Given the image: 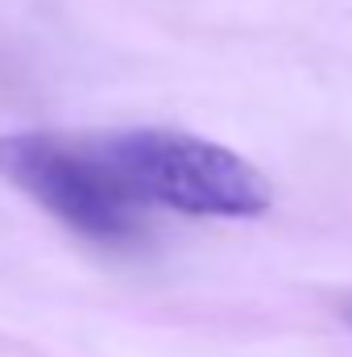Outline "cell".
I'll return each mask as SVG.
<instances>
[{"label": "cell", "instance_id": "cell-2", "mask_svg": "<svg viewBox=\"0 0 352 357\" xmlns=\"http://www.w3.org/2000/svg\"><path fill=\"white\" fill-rule=\"evenodd\" d=\"M0 178L91 241H129L141 229V204L112 175L95 142L58 133H4Z\"/></svg>", "mask_w": 352, "mask_h": 357}, {"label": "cell", "instance_id": "cell-1", "mask_svg": "<svg viewBox=\"0 0 352 357\" xmlns=\"http://www.w3.org/2000/svg\"><path fill=\"white\" fill-rule=\"evenodd\" d=\"M137 204L186 216H262L269 183L241 154L178 129H125L95 142Z\"/></svg>", "mask_w": 352, "mask_h": 357}]
</instances>
